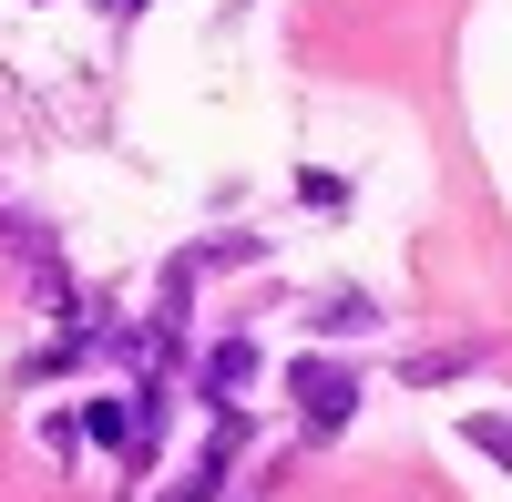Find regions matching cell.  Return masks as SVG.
I'll list each match as a JSON object with an SVG mask.
<instances>
[{
    "label": "cell",
    "mask_w": 512,
    "mask_h": 502,
    "mask_svg": "<svg viewBox=\"0 0 512 502\" xmlns=\"http://www.w3.org/2000/svg\"><path fill=\"white\" fill-rule=\"evenodd\" d=\"M287 400H297V421L328 441V431L359 421V369H338V359H297V369H287Z\"/></svg>",
    "instance_id": "cell-1"
},
{
    "label": "cell",
    "mask_w": 512,
    "mask_h": 502,
    "mask_svg": "<svg viewBox=\"0 0 512 502\" xmlns=\"http://www.w3.org/2000/svg\"><path fill=\"white\" fill-rule=\"evenodd\" d=\"M256 390V339H216V349H205V380H195V400L205 410H236Z\"/></svg>",
    "instance_id": "cell-2"
},
{
    "label": "cell",
    "mask_w": 512,
    "mask_h": 502,
    "mask_svg": "<svg viewBox=\"0 0 512 502\" xmlns=\"http://www.w3.org/2000/svg\"><path fill=\"white\" fill-rule=\"evenodd\" d=\"M308 328H318V339H369L379 308H369V287H328V298L308 308Z\"/></svg>",
    "instance_id": "cell-3"
},
{
    "label": "cell",
    "mask_w": 512,
    "mask_h": 502,
    "mask_svg": "<svg viewBox=\"0 0 512 502\" xmlns=\"http://www.w3.org/2000/svg\"><path fill=\"white\" fill-rule=\"evenodd\" d=\"M461 441H472L482 462H502V472H512V410H472V421H461Z\"/></svg>",
    "instance_id": "cell-4"
},
{
    "label": "cell",
    "mask_w": 512,
    "mask_h": 502,
    "mask_svg": "<svg viewBox=\"0 0 512 502\" xmlns=\"http://www.w3.org/2000/svg\"><path fill=\"white\" fill-rule=\"evenodd\" d=\"M461 369H472V349H420L400 380H410V390H441V380H461Z\"/></svg>",
    "instance_id": "cell-5"
},
{
    "label": "cell",
    "mask_w": 512,
    "mask_h": 502,
    "mask_svg": "<svg viewBox=\"0 0 512 502\" xmlns=\"http://www.w3.org/2000/svg\"><path fill=\"white\" fill-rule=\"evenodd\" d=\"M103 11H144V0H103Z\"/></svg>",
    "instance_id": "cell-6"
}]
</instances>
